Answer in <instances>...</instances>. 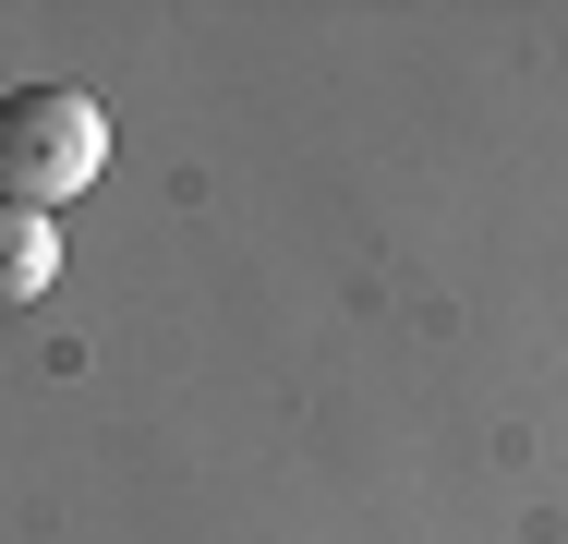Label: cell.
Returning <instances> with one entry per match:
<instances>
[{
	"instance_id": "7a4b0ae2",
	"label": "cell",
	"mask_w": 568,
	"mask_h": 544,
	"mask_svg": "<svg viewBox=\"0 0 568 544\" xmlns=\"http://www.w3.org/2000/svg\"><path fill=\"white\" fill-rule=\"evenodd\" d=\"M49 279H61V218H37V206H0V315L49 303Z\"/></svg>"
},
{
	"instance_id": "6da1fadb",
	"label": "cell",
	"mask_w": 568,
	"mask_h": 544,
	"mask_svg": "<svg viewBox=\"0 0 568 544\" xmlns=\"http://www.w3.org/2000/svg\"><path fill=\"white\" fill-rule=\"evenodd\" d=\"M110 170V109L85 85H12L0 98V206L61 218L73 194H98Z\"/></svg>"
}]
</instances>
